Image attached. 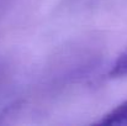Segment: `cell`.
I'll use <instances>...</instances> for the list:
<instances>
[{
    "mask_svg": "<svg viewBox=\"0 0 127 126\" xmlns=\"http://www.w3.org/2000/svg\"><path fill=\"white\" fill-rule=\"evenodd\" d=\"M100 125H127V100L109 111L97 121Z\"/></svg>",
    "mask_w": 127,
    "mask_h": 126,
    "instance_id": "1",
    "label": "cell"
},
{
    "mask_svg": "<svg viewBox=\"0 0 127 126\" xmlns=\"http://www.w3.org/2000/svg\"><path fill=\"white\" fill-rule=\"evenodd\" d=\"M109 77L112 79L127 78V47L117 56L111 69L109 72Z\"/></svg>",
    "mask_w": 127,
    "mask_h": 126,
    "instance_id": "2",
    "label": "cell"
}]
</instances>
